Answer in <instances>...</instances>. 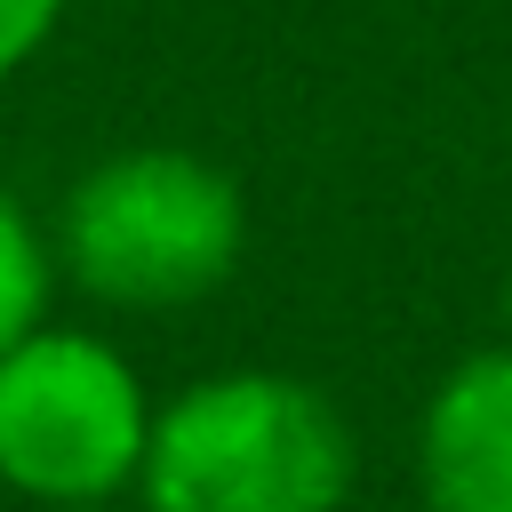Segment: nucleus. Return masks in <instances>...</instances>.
<instances>
[{
  "mask_svg": "<svg viewBox=\"0 0 512 512\" xmlns=\"http://www.w3.org/2000/svg\"><path fill=\"white\" fill-rule=\"evenodd\" d=\"M504 312H512V280H504Z\"/></svg>",
  "mask_w": 512,
  "mask_h": 512,
  "instance_id": "nucleus-8",
  "label": "nucleus"
},
{
  "mask_svg": "<svg viewBox=\"0 0 512 512\" xmlns=\"http://www.w3.org/2000/svg\"><path fill=\"white\" fill-rule=\"evenodd\" d=\"M352 424L280 368H224L160 400L136 472V512H344Z\"/></svg>",
  "mask_w": 512,
  "mask_h": 512,
  "instance_id": "nucleus-1",
  "label": "nucleus"
},
{
  "mask_svg": "<svg viewBox=\"0 0 512 512\" xmlns=\"http://www.w3.org/2000/svg\"><path fill=\"white\" fill-rule=\"evenodd\" d=\"M48 296H56V240L32 224L16 192H0V352L48 320Z\"/></svg>",
  "mask_w": 512,
  "mask_h": 512,
  "instance_id": "nucleus-5",
  "label": "nucleus"
},
{
  "mask_svg": "<svg viewBox=\"0 0 512 512\" xmlns=\"http://www.w3.org/2000/svg\"><path fill=\"white\" fill-rule=\"evenodd\" d=\"M424 512H512V344L456 360L416 424Z\"/></svg>",
  "mask_w": 512,
  "mask_h": 512,
  "instance_id": "nucleus-4",
  "label": "nucleus"
},
{
  "mask_svg": "<svg viewBox=\"0 0 512 512\" xmlns=\"http://www.w3.org/2000/svg\"><path fill=\"white\" fill-rule=\"evenodd\" d=\"M48 240L80 296L112 312H184L240 272L248 200L208 152L128 144L72 176Z\"/></svg>",
  "mask_w": 512,
  "mask_h": 512,
  "instance_id": "nucleus-2",
  "label": "nucleus"
},
{
  "mask_svg": "<svg viewBox=\"0 0 512 512\" xmlns=\"http://www.w3.org/2000/svg\"><path fill=\"white\" fill-rule=\"evenodd\" d=\"M48 512H120V504H48Z\"/></svg>",
  "mask_w": 512,
  "mask_h": 512,
  "instance_id": "nucleus-7",
  "label": "nucleus"
},
{
  "mask_svg": "<svg viewBox=\"0 0 512 512\" xmlns=\"http://www.w3.org/2000/svg\"><path fill=\"white\" fill-rule=\"evenodd\" d=\"M160 400L96 328L40 320L0 352V488L32 512L136 496Z\"/></svg>",
  "mask_w": 512,
  "mask_h": 512,
  "instance_id": "nucleus-3",
  "label": "nucleus"
},
{
  "mask_svg": "<svg viewBox=\"0 0 512 512\" xmlns=\"http://www.w3.org/2000/svg\"><path fill=\"white\" fill-rule=\"evenodd\" d=\"M56 24H64V0H0V88L40 64Z\"/></svg>",
  "mask_w": 512,
  "mask_h": 512,
  "instance_id": "nucleus-6",
  "label": "nucleus"
}]
</instances>
